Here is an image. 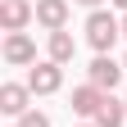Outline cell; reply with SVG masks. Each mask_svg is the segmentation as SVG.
Returning a JSON list of instances; mask_svg holds the SVG:
<instances>
[{"mask_svg":"<svg viewBox=\"0 0 127 127\" xmlns=\"http://www.w3.org/2000/svg\"><path fill=\"white\" fill-rule=\"evenodd\" d=\"M118 36H123V18H114L109 9H91L86 14V45L95 55H109Z\"/></svg>","mask_w":127,"mask_h":127,"instance_id":"cell-1","label":"cell"},{"mask_svg":"<svg viewBox=\"0 0 127 127\" xmlns=\"http://www.w3.org/2000/svg\"><path fill=\"white\" fill-rule=\"evenodd\" d=\"M9 68H36V41L27 32H5V45H0Z\"/></svg>","mask_w":127,"mask_h":127,"instance_id":"cell-2","label":"cell"},{"mask_svg":"<svg viewBox=\"0 0 127 127\" xmlns=\"http://www.w3.org/2000/svg\"><path fill=\"white\" fill-rule=\"evenodd\" d=\"M123 73H127V68H123L114 55H95V59H91V68H86V82H91V86H100L104 95H114V86L123 82Z\"/></svg>","mask_w":127,"mask_h":127,"instance_id":"cell-3","label":"cell"},{"mask_svg":"<svg viewBox=\"0 0 127 127\" xmlns=\"http://www.w3.org/2000/svg\"><path fill=\"white\" fill-rule=\"evenodd\" d=\"M27 86H32V95H55V91L64 86V64L41 59L36 68H27Z\"/></svg>","mask_w":127,"mask_h":127,"instance_id":"cell-4","label":"cell"},{"mask_svg":"<svg viewBox=\"0 0 127 127\" xmlns=\"http://www.w3.org/2000/svg\"><path fill=\"white\" fill-rule=\"evenodd\" d=\"M27 23H36V5L32 0H0V27L5 32H23Z\"/></svg>","mask_w":127,"mask_h":127,"instance_id":"cell-5","label":"cell"},{"mask_svg":"<svg viewBox=\"0 0 127 127\" xmlns=\"http://www.w3.org/2000/svg\"><path fill=\"white\" fill-rule=\"evenodd\" d=\"M100 104H104V91H100V86H91V82L73 86V100H68V109H73L82 123H91L95 114H100Z\"/></svg>","mask_w":127,"mask_h":127,"instance_id":"cell-6","label":"cell"},{"mask_svg":"<svg viewBox=\"0 0 127 127\" xmlns=\"http://www.w3.org/2000/svg\"><path fill=\"white\" fill-rule=\"evenodd\" d=\"M27 100H32V86L27 82H5L0 86V114H9L14 123L27 114Z\"/></svg>","mask_w":127,"mask_h":127,"instance_id":"cell-7","label":"cell"},{"mask_svg":"<svg viewBox=\"0 0 127 127\" xmlns=\"http://www.w3.org/2000/svg\"><path fill=\"white\" fill-rule=\"evenodd\" d=\"M68 0H36V23L45 27V32H64L68 27Z\"/></svg>","mask_w":127,"mask_h":127,"instance_id":"cell-8","label":"cell"},{"mask_svg":"<svg viewBox=\"0 0 127 127\" xmlns=\"http://www.w3.org/2000/svg\"><path fill=\"white\" fill-rule=\"evenodd\" d=\"M91 123H95V127H123V123H127V100H118V95H104L100 114H95Z\"/></svg>","mask_w":127,"mask_h":127,"instance_id":"cell-9","label":"cell"},{"mask_svg":"<svg viewBox=\"0 0 127 127\" xmlns=\"http://www.w3.org/2000/svg\"><path fill=\"white\" fill-rule=\"evenodd\" d=\"M45 50H50L55 64H68V59L77 55V41H73V32L64 27V32H50V45H45Z\"/></svg>","mask_w":127,"mask_h":127,"instance_id":"cell-10","label":"cell"},{"mask_svg":"<svg viewBox=\"0 0 127 127\" xmlns=\"http://www.w3.org/2000/svg\"><path fill=\"white\" fill-rule=\"evenodd\" d=\"M14 127H50V118H45L41 109H27V114H23L18 123H14Z\"/></svg>","mask_w":127,"mask_h":127,"instance_id":"cell-11","label":"cell"},{"mask_svg":"<svg viewBox=\"0 0 127 127\" xmlns=\"http://www.w3.org/2000/svg\"><path fill=\"white\" fill-rule=\"evenodd\" d=\"M77 5H86V9H100V0H77Z\"/></svg>","mask_w":127,"mask_h":127,"instance_id":"cell-12","label":"cell"},{"mask_svg":"<svg viewBox=\"0 0 127 127\" xmlns=\"http://www.w3.org/2000/svg\"><path fill=\"white\" fill-rule=\"evenodd\" d=\"M109 5H118V9H123V14H127V0H109Z\"/></svg>","mask_w":127,"mask_h":127,"instance_id":"cell-13","label":"cell"},{"mask_svg":"<svg viewBox=\"0 0 127 127\" xmlns=\"http://www.w3.org/2000/svg\"><path fill=\"white\" fill-rule=\"evenodd\" d=\"M123 36H127V14H123Z\"/></svg>","mask_w":127,"mask_h":127,"instance_id":"cell-14","label":"cell"},{"mask_svg":"<svg viewBox=\"0 0 127 127\" xmlns=\"http://www.w3.org/2000/svg\"><path fill=\"white\" fill-rule=\"evenodd\" d=\"M77 127H95V123H77Z\"/></svg>","mask_w":127,"mask_h":127,"instance_id":"cell-15","label":"cell"},{"mask_svg":"<svg viewBox=\"0 0 127 127\" xmlns=\"http://www.w3.org/2000/svg\"><path fill=\"white\" fill-rule=\"evenodd\" d=\"M123 68H127V59H123Z\"/></svg>","mask_w":127,"mask_h":127,"instance_id":"cell-16","label":"cell"}]
</instances>
